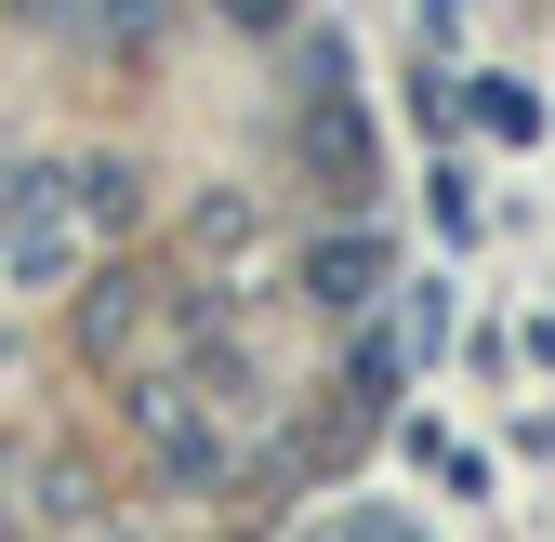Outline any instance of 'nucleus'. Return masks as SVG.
Here are the masks:
<instances>
[{
  "label": "nucleus",
  "instance_id": "f257e3e1",
  "mask_svg": "<svg viewBox=\"0 0 555 542\" xmlns=\"http://www.w3.org/2000/svg\"><path fill=\"white\" fill-rule=\"evenodd\" d=\"M384 279H397V251H384L371 225H331V238H305V292H318L331 318H358Z\"/></svg>",
  "mask_w": 555,
  "mask_h": 542
},
{
  "label": "nucleus",
  "instance_id": "f03ea898",
  "mask_svg": "<svg viewBox=\"0 0 555 542\" xmlns=\"http://www.w3.org/2000/svg\"><path fill=\"white\" fill-rule=\"evenodd\" d=\"M132 424H146V450L172 463V477H225V437L185 411V384H172V371H159V384H132Z\"/></svg>",
  "mask_w": 555,
  "mask_h": 542
},
{
  "label": "nucleus",
  "instance_id": "7ed1b4c3",
  "mask_svg": "<svg viewBox=\"0 0 555 542\" xmlns=\"http://www.w3.org/2000/svg\"><path fill=\"white\" fill-rule=\"evenodd\" d=\"M53 198H66V185H53L40 159H0V251H14V238H40V225H53Z\"/></svg>",
  "mask_w": 555,
  "mask_h": 542
},
{
  "label": "nucleus",
  "instance_id": "20e7f679",
  "mask_svg": "<svg viewBox=\"0 0 555 542\" xmlns=\"http://www.w3.org/2000/svg\"><path fill=\"white\" fill-rule=\"evenodd\" d=\"M476 132H503V146H542V93H516V80H476Z\"/></svg>",
  "mask_w": 555,
  "mask_h": 542
},
{
  "label": "nucleus",
  "instance_id": "39448f33",
  "mask_svg": "<svg viewBox=\"0 0 555 542\" xmlns=\"http://www.w3.org/2000/svg\"><path fill=\"white\" fill-rule=\"evenodd\" d=\"M66 198H80L93 225H119V212H132V172H119V159H93V172H66Z\"/></svg>",
  "mask_w": 555,
  "mask_h": 542
},
{
  "label": "nucleus",
  "instance_id": "423d86ee",
  "mask_svg": "<svg viewBox=\"0 0 555 542\" xmlns=\"http://www.w3.org/2000/svg\"><path fill=\"white\" fill-rule=\"evenodd\" d=\"M397 371H410V345H358V371H344V384H358V411H384Z\"/></svg>",
  "mask_w": 555,
  "mask_h": 542
},
{
  "label": "nucleus",
  "instance_id": "0eeeda50",
  "mask_svg": "<svg viewBox=\"0 0 555 542\" xmlns=\"http://www.w3.org/2000/svg\"><path fill=\"white\" fill-rule=\"evenodd\" d=\"M305 542H424V529L384 516V503H358V516H331V529H305Z\"/></svg>",
  "mask_w": 555,
  "mask_h": 542
},
{
  "label": "nucleus",
  "instance_id": "6e6552de",
  "mask_svg": "<svg viewBox=\"0 0 555 542\" xmlns=\"http://www.w3.org/2000/svg\"><path fill=\"white\" fill-rule=\"evenodd\" d=\"M397 345H410V358H437V345H450V292H437V279L410 292V331H397Z\"/></svg>",
  "mask_w": 555,
  "mask_h": 542
},
{
  "label": "nucleus",
  "instance_id": "1a4fd4ad",
  "mask_svg": "<svg viewBox=\"0 0 555 542\" xmlns=\"http://www.w3.org/2000/svg\"><path fill=\"white\" fill-rule=\"evenodd\" d=\"M66 264H80V238H66V225H40V238H14V279H66Z\"/></svg>",
  "mask_w": 555,
  "mask_h": 542
},
{
  "label": "nucleus",
  "instance_id": "9d476101",
  "mask_svg": "<svg viewBox=\"0 0 555 542\" xmlns=\"http://www.w3.org/2000/svg\"><path fill=\"white\" fill-rule=\"evenodd\" d=\"M225 14H238V27H292V0H225Z\"/></svg>",
  "mask_w": 555,
  "mask_h": 542
}]
</instances>
